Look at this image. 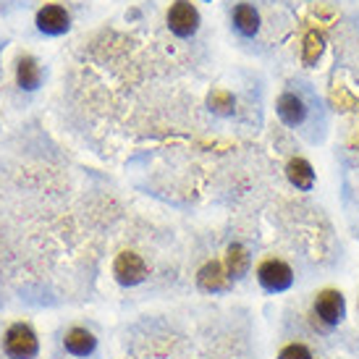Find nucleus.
<instances>
[{"label":"nucleus","mask_w":359,"mask_h":359,"mask_svg":"<svg viewBox=\"0 0 359 359\" xmlns=\"http://www.w3.org/2000/svg\"><path fill=\"white\" fill-rule=\"evenodd\" d=\"M323 34L318 32H309L307 40H304V48H302V60H304V66H315L318 58L323 55Z\"/></svg>","instance_id":"4468645a"},{"label":"nucleus","mask_w":359,"mask_h":359,"mask_svg":"<svg viewBox=\"0 0 359 359\" xmlns=\"http://www.w3.org/2000/svg\"><path fill=\"white\" fill-rule=\"evenodd\" d=\"M255 278H257L259 289L265 294H286L294 289L297 283V273L286 259L280 257H265L255 268Z\"/></svg>","instance_id":"f257e3e1"},{"label":"nucleus","mask_w":359,"mask_h":359,"mask_svg":"<svg viewBox=\"0 0 359 359\" xmlns=\"http://www.w3.org/2000/svg\"><path fill=\"white\" fill-rule=\"evenodd\" d=\"M205 3H208V0H205Z\"/></svg>","instance_id":"f3484780"},{"label":"nucleus","mask_w":359,"mask_h":359,"mask_svg":"<svg viewBox=\"0 0 359 359\" xmlns=\"http://www.w3.org/2000/svg\"><path fill=\"white\" fill-rule=\"evenodd\" d=\"M165 21H168V29L173 32L179 40H189V37H194V34L200 32L202 16L194 3H189V0H176L168 8Z\"/></svg>","instance_id":"39448f33"},{"label":"nucleus","mask_w":359,"mask_h":359,"mask_svg":"<svg viewBox=\"0 0 359 359\" xmlns=\"http://www.w3.org/2000/svg\"><path fill=\"white\" fill-rule=\"evenodd\" d=\"M34 24H37V29L42 34H48V37H60V34H66L71 29V16L69 11L63 8V6H42L37 11V16H34Z\"/></svg>","instance_id":"6e6552de"},{"label":"nucleus","mask_w":359,"mask_h":359,"mask_svg":"<svg viewBox=\"0 0 359 359\" xmlns=\"http://www.w3.org/2000/svg\"><path fill=\"white\" fill-rule=\"evenodd\" d=\"M147 276H150L147 262H144L142 255H137V252L123 250L113 259V278L118 280L121 286H126V289H134V286L144 283Z\"/></svg>","instance_id":"423d86ee"},{"label":"nucleus","mask_w":359,"mask_h":359,"mask_svg":"<svg viewBox=\"0 0 359 359\" xmlns=\"http://www.w3.org/2000/svg\"><path fill=\"white\" fill-rule=\"evenodd\" d=\"M210 102V110L212 113H218V116H231L233 108H236V100H233V95L226 90H215L212 95L208 97Z\"/></svg>","instance_id":"2eb2a0df"},{"label":"nucleus","mask_w":359,"mask_h":359,"mask_svg":"<svg viewBox=\"0 0 359 359\" xmlns=\"http://www.w3.org/2000/svg\"><path fill=\"white\" fill-rule=\"evenodd\" d=\"M312 318L325 330L339 328L346 320V297L339 289H323L312 299Z\"/></svg>","instance_id":"f03ea898"},{"label":"nucleus","mask_w":359,"mask_h":359,"mask_svg":"<svg viewBox=\"0 0 359 359\" xmlns=\"http://www.w3.org/2000/svg\"><path fill=\"white\" fill-rule=\"evenodd\" d=\"M16 84L27 92H34L42 84V69L32 55H21L16 60Z\"/></svg>","instance_id":"ddd939ff"},{"label":"nucleus","mask_w":359,"mask_h":359,"mask_svg":"<svg viewBox=\"0 0 359 359\" xmlns=\"http://www.w3.org/2000/svg\"><path fill=\"white\" fill-rule=\"evenodd\" d=\"M231 24H233V29L239 32L244 40H255L259 34V11L250 3H239V6H233L231 11Z\"/></svg>","instance_id":"1a4fd4ad"},{"label":"nucleus","mask_w":359,"mask_h":359,"mask_svg":"<svg viewBox=\"0 0 359 359\" xmlns=\"http://www.w3.org/2000/svg\"><path fill=\"white\" fill-rule=\"evenodd\" d=\"M278 359H315V354H312V349H309L307 344L291 341V344H286V346L278 351Z\"/></svg>","instance_id":"dca6fc26"},{"label":"nucleus","mask_w":359,"mask_h":359,"mask_svg":"<svg viewBox=\"0 0 359 359\" xmlns=\"http://www.w3.org/2000/svg\"><path fill=\"white\" fill-rule=\"evenodd\" d=\"M3 349L11 359H34L40 351V339L27 323H13L3 336Z\"/></svg>","instance_id":"20e7f679"},{"label":"nucleus","mask_w":359,"mask_h":359,"mask_svg":"<svg viewBox=\"0 0 359 359\" xmlns=\"http://www.w3.org/2000/svg\"><path fill=\"white\" fill-rule=\"evenodd\" d=\"M223 265H226V273L231 276V280H233V283H236V280H241L244 276H250V270H252L250 250H247L241 241H233V244H229L226 257H223Z\"/></svg>","instance_id":"9b49d317"},{"label":"nucleus","mask_w":359,"mask_h":359,"mask_svg":"<svg viewBox=\"0 0 359 359\" xmlns=\"http://www.w3.org/2000/svg\"><path fill=\"white\" fill-rule=\"evenodd\" d=\"M63 346H66V351H69L71 357H90V354H95V349H97V339H95L92 330L81 328V325H74V328L66 330Z\"/></svg>","instance_id":"f8f14e48"},{"label":"nucleus","mask_w":359,"mask_h":359,"mask_svg":"<svg viewBox=\"0 0 359 359\" xmlns=\"http://www.w3.org/2000/svg\"><path fill=\"white\" fill-rule=\"evenodd\" d=\"M197 286L205 294H226L233 286L231 276L226 273V265L220 259H208L200 270H197Z\"/></svg>","instance_id":"0eeeda50"},{"label":"nucleus","mask_w":359,"mask_h":359,"mask_svg":"<svg viewBox=\"0 0 359 359\" xmlns=\"http://www.w3.org/2000/svg\"><path fill=\"white\" fill-rule=\"evenodd\" d=\"M283 170H286L289 184L297 191H312L315 189L318 176H315V168H312V163H309L307 158H299V155H297V158H291Z\"/></svg>","instance_id":"9d476101"},{"label":"nucleus","mask_w":359,"mask_h":359,"mask_svg":"<svg viewBox=\"0 0 359 359\" xmlns=\"http://www.w3.org/2000/svg\"><path fill=\"white\" fill-rule=\"evenodd\" d=\"M309 100L299 90H283L276 100V116L286 129H302L309 118Z\"/></svg>","instance_id":"7ed1b4c3"}]
</instances>
